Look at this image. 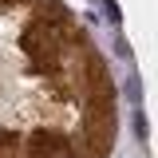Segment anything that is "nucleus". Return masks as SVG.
<instances>
[{
    "label": "nucleus",
    "mask_w": 158,
    "mask_h": 158,
    "mask_svg": "<svg viewBox=\"0 0 158 158\" xmlns=\"http://www.w3.org/2000/svg\"><path fill=\"white\" fill-rule=\"evenodd\" d=\"M135 131H138V138H146V118H142V111L135 115Z\"/></svg>",
    "instance_id": "f257e3e1"
},
{
    "label": "nucleus",
    "mask_w": 158,
    "mask_h": 158,
    "mask_svg": "<svg viewBox=\"0 0 158 158\" xmlns=\"http://www.w3.org/2000/svg\"><path fill=\"white\" fill-rule=\"evenodd\" d=\"M4 4H16V0H4ZM24 4H40V0H24Z\"/></svg>",
    "instance_id": "f03ea898"
}]
</instances>
